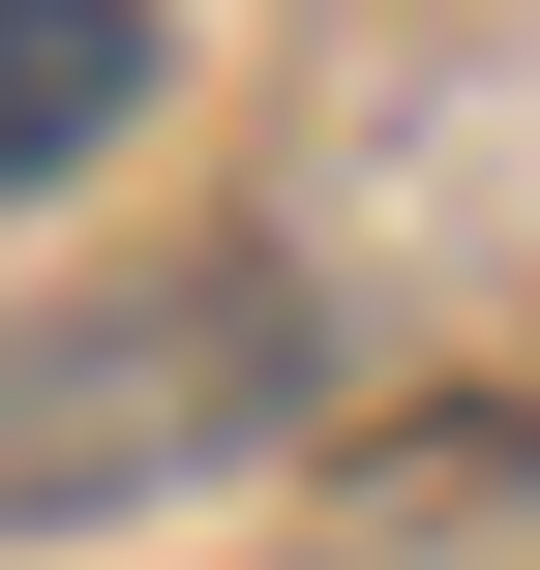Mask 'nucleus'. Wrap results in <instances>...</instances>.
<instances>
[{
    "label": "nucleus",
    "instance_id": "1",
    "mask_svg": "<svg viewBox=\"0 0 540 570\" xmlns=\"http://www.w3.org/2000/svg\"><path fill=\"white\" fill-rule=\"evenodd\" d=\"M120 120H150V0H0V180H60Z\"/></svg>",
    "mask_w": 540,
    "mask_h": 570
}]
</instances>
